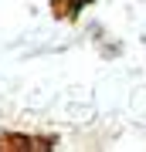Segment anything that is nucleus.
<instances>
[{
	"instance_id": "f03ea898",
	"label": "nucleus",
	"mask_w": 146,
	"mask_h": 152,
	"mask_svg": "<svg viewBox=\"0 0 146 152\" xmlns=\"http://www.w3.org/2000/svg\"><path fill=\"white\" fill-rule=\"evenodd\" d=\"M88 4H95V0H51V14H54V20H78V14L85 10Z\"/></svg>"
},
{
	"instance_id": "f257e3e1",
	"label": "nucleus",
	"mask_w": 146,
	"mask_h": 152,
	"mask_svg": "<svg viewBox=\"0 0 146 152\" xmlns=\"http://www.w3.org/2000/svg\"><path fill=\"white\" fill-rule=\"evenodd\" d=\"M51 149H58L54 135H21V132L0 135V152H51Z\"/></svg>"
}]
</instances>
